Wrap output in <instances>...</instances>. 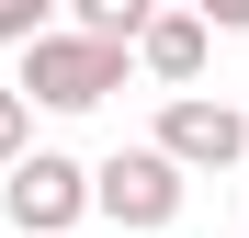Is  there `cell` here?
<instances>
[{
  "label": "cell",
  "instance_id": "3",
  "mask_svg": "<svg viewBox=\"0 0 249 238\" xmlns=\"http://www.w3.org/2000/svg\"><path fill=\"white\" fill-rule=\"evenodd\" d=\"M181 193H193V170H170L159 147H113L102 170H91V216H113V227L159 238V227L181 216Z\"/></svg>",
  "mask_w": 249,
  "mask_h": 238
},
{
  "label": "cell",
  "instance_id": "1",
  "mask_svg": "<svg viewBox=\"0 0 249 238\" xmlns=\"http://www.w3.org/2000/svg\"><path fill=\"white\" fill-rule=\"evenodd\" d=\"M12 91H23V102H46V113H91V102L124 91V46L46 23V34H23V79H12Z\"/></svg>",
  "mask_w": 249,
  "mask_h": 238
},
{
  "label": "cell",
  "instance_id": "8",
  "mask_svg": "<svg viewBox=\"0 0 249 238\" xmlns=\"http://www.w3.org/2000/svg\"><path fill=\"white\" fill-rule=\"evenodd\" d=\"M23 136H34V102H23V91H0V170L23 159Z\"/></svg>",
  "mask_w": 249,
  "mask_h": 238
},
{
  "label": "cell",
  "instance_id": "2",
  "mask_svg": "<svg viewBox=\"0 0 249 238\" xmlns=\"http://www.w3.org/2000/svg\"><path fill=\"white\" fill-rule=\"evenodd\" d=\"M0 204H12L23 238H68L79 216H91V170H79L68 147H23L12 170H0Z\"/></svg>",
  "mask_w": 249,
  "mask_h": 238
},
{
  "label": "cell",
  "instance_id": "7",
  "mask_svg": "<svg viewBox=\"0 0 249 238\" xmlns=\"http://www.w3.org/2000/svg\"><path fill=\"white\" fill-rule=\"evenodd\" d=\"M57 23V0H0V46H23V34H46Z\"/></svg>",
  "mask_w": 249,
  "mask_h": 238
},
{
  "label": "cell",
  "instance_id": "5",
  "mask_svg": "<svg viewBox=\"0 0 249 238\" xmlns=\"http://www.w3.org/2000/svg\"><path fill=\"white\" fill-rule=\"evenodd\" d=\"M204 46H215V23H204V12H147L124 57H136L159 91H193V79H204Z\"/></svg>",
  "mask_w": 249,
  "mask_h": 238
},
{
  "label": "cell",
  "instance_id": "4",
  "mask_svg": "<svg viewBox=\"0 0 249 238\" xmlns=\"http://www.w3.org/2000/svg\"><path fill=\"white\" fill-rule=\"evenodd\" d=\"M147 147L170 159V170H238V159H249V113L238 102H204V91H170Z\"/></svg>",
  "mask_w": 249,
  "mask_h": 238
},
{
  "label": "cell",
  "instance_id": "9",
  "mask_svg": "<svg viewBox=\"0 0 249 238\" xmlns=\"http://www.w3.org/2000/svg\"><path fill=\"white\" fill-rule=\"evenodd\" d=\"M193 12L215 23V34H249V0H193Z\"/></svg>",
  "mask_w": 249,
  "mask_h": 238
},
{
  "label": "cell",
  "instance_id": "6",
  "mask_svg": "<svg viewBox=\"0 0 249 238\" xmlns=\"http://www.w3.org/2000/svg\"><path fill=\"white\" fill-rule=\"evenodd\" d=\"M68 34H102V46H136V23L159 12V0H57Z\"/></svg>",
  "mask_w": 249,
  "mask_h": 238
}]
</instances>
